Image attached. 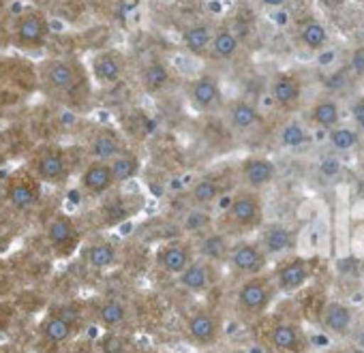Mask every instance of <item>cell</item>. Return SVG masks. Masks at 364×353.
<instances>
[{
  "label": "cell",
  "mask_w": 364,
  "mask_h": 353,
  "mask_svg": "<svg viewBox=\"0 0 364 353\" xmlns=\"http://www.w3.org/2000/svg\"><path fill=\"white\" fill-rule=\"evenodd\" d=\"M39 80L52 97L75 101L90 92L88 69L73 58H48L39 65Z\"/></svg>",
  "instance_id": "1"
},
{
  "label": "cell",
  "mask_w": 364,
  "mask_h": 353,
  "mask_svg": "<svg viewBox=\"0 0 364 353\" xmlns=\"http://www.w3.org/2000/svg\"><path fill=\"white\" fill-rule=\"evenodd\" d=\"M26 169L41 185L65 187L71 178V158L63 146L41 143L31 152L26 161Z\"/></svg>",
  "instance_id": "2"
},
{
  "label": "cell",
  "mask_w": 364,
  "mask_h": 353,
  "mask_svg": "<svg viewBox=\"0 0 364 353\" xmlns=\"http://www.w3.org/2000/svg\"><path fill=\"white\" fill-rule=\"evenodd\" d=\"M262 219H264L262 200L253 191L247 189V191H238L236 195L230 197L228 208H225L223 217L219 219V223L215 227L219 232H223L225 236L245 234V232H251V229L259 227Z\"/></svg>",
  "instance_id": "3"
},
{
  "label": "cell",
  "mask_w": 364,
  "mask_h": 353,
  "mask_svg": "<svg viewBox=\"0 0 364 353\" xmlns=\"http://www.w3.org/2000/svg\"><path fill=\"white\" fill-rule=\"evenodd\" d=\"M52 26L43 9L39 7H28L20 11L14 20L11 26V39L18 50L24 52H37L43 50L50 41Z\"/></svg>",
  "instance_id": "4"
},
{
  "label": "cell",
  "mask_w": 364,
  "mask_h": 353,
  "mask_svg": "<svg viewBox=\"0 0 364 353\" xmlns=\"http://www.w3.org/2000/svg\"><path fill=\"white\" fill-rule=\"evenodd\" d=\"M82 308L80 304H63L52 308L39 325V338L48 347H63L75 338L82 325Z\"/></svg>",
  "instance_id": "5"
},
{
  "label": "cell",
  "mask_w": 364,
  "mask_h": 353,
  "mask_svg": "<svg viewBox=\"0 0 364 353\" xmlns=\"http://www.w3.org/2000/svg\"><path fill=\"white\" fill-rule=\"evenodd\" d=\"M46 244L56 259H69L82 249V229L67 212H54L43 227Z\"/></svg>",
  "instance_id": "6"
},
{
  "label": "cell",
  "mask_w": 364,
  "mask_h": 353,
  "mask_svg": "<svg viewBox=\"0 0 364 353\" xmlns=\"http://www.w3.org/2000/svg\"><path fill=\"white\" fill-rule=\"evenodd\" d=\"M0 193H3L5 206H9L18 214H26V212H33L41 204L43 185L24 167L9 175Z\"/></svg>",
  "instance_id": "7"
},
{
  "label": "cell",
  "mask_w": 364,
  "mask_h": 353,
  "mask_svg": "<svg viewBox=\"0 0 364 353\" xmlns=\"http://www.w3.org/2000/svg\"><path fill=\"white\" fill-rule=\"evenodd\" d=\"M182 332L196 349H210L223 336V319L210 306H196L187 313Z\"/></svg>",
  "instance_id": "8"
},
{
  "label": "cell",
  "mask_w": 364,
  "mask_h": 353,
  "mask_svg": "<svg viewBox=\"0 0 364 353\" xmlns=\"http://www.w3.org/2000/svg\"><path fill=\"white\" fill-rule=\"evenodd\" d=\"M187 103L198 114H217L223 107V88L217 75L200 73L196 75L185 90Z\"/></svg>",
  "instance_id": "9"
},
{
  "label": "cell",
  "mask_w": 364,
  "mask_h": 353,
  "mask_svg": "<svg viewBox=\"0 0 364 353\" xmlns=\"http://www.w3.org/2000/svg\"><path fill=\"white\" fill-rule=\"evenodd\" d=\"M196 259H198V255H196V246H193L191 238L167 240L159 246V251L154 255L156 268L165 276H171V278H178Z\"/></svg>",
  "instance_id": "10"
},
{
  "label": "cell",
  "mask_w": 364,
  "mask_h": 353,
  "mask_svg": "<svg viewBox=\"0 0 364 353\" xmlns=\"http://www.w3.org/2000/svg\"><path fill=\"white\" fill-rule=\"evenodd\" d=\"M266 253L262 251V246L257 242L251 240H238L232 242L230 246V255L225 259L230 272L238 278H253L259 276L266 268Z\"/></svg>",
  "instance_id": "11"
},
{
  "label": "cell",
  "mask_w": 364,
  "mask_h": 353,
  "mask_svg": "<svg viewBox=\"0 0 364 353\" xmlns=\"http://www.w3.org/2000/svg\"><path fill=\"white\" fill-rule=\"evenodd\" d=\"M270 302H272V287L262 276L245 278L236 291V310L245 319H253L262 315Z\"/></svg>",
  "instance_id": "12"
},
{
  "label": "cell",
  "mask_w": 364,
  "mask_h": 353,
  "mask_svg": "<svg viewBox=\"0 0 364 353\" xmlns=\"http://www.w3.org/2000/svg\"><path fill=\"white\" fill-rule=\"evenodd\" d=\"M77 187L88 200H101L116 189L109 163L105 161H86L77 175Z\"/></svg>",
  "instance_id": "13"
},
{
  "label": "cell",
  "mask_w": 364,
  "mask_h": 353,
  "mask_svg": "<svg viewBox=\"0 0 364 353\" xmlns=\"http://www.w3.org/2000/svg\"><path fill=\"white\" fill-rule=\"evenodd\" d=\"M178 287L189 295L210 293L219 283V266H213L204 259H196L185 272L176 278Z\"/></svg>",
  "instance_id": "14"
},
{
  "label": "cell",
  "mask_w": 364,
  "mask_h": 353,
  "mask_svg": "<svg viewBox=\"0 0 364 353\" xmlns=\"http://www.w3.org/2000/svg\"><path fill=\"white\" fill-rule=\"evenodd\" d=\"M127 73V60L116 50H101L90 58L88 75L99 86H114Z\"/></svg>",
  "instance_id": "15"
},
{
  "label": "cell",
  "mask_w": 364,
  "mask_h": 353,
  "mask_svg": "<svg viewBox=\"0 0 364 353\" xmlns=\"http://www.w3.org/2000/svg\"><path fill=\"white\" fill-rule=\"evenodd\" d=\"M92 319L107 332H118L124 330L131 321V310L127 306V302H122L120 298L114 295H105V298H97V302L92 304Z\"/></svg>",
  "instance_id": "16"
},
{
  "label": "cell",
  "mask_w": 364,
  "mask_h": 353,
  "mask_svg": "<svg viewBox=\"0 0 364 353\" xmlns=\"http://www.w3.org/2000/svg\"><path fill=\"white\" fill-rule=\"evenodd\" d=\"M82 259H84L88 270H92V272H107V270H112L118 264L120 246H118L116 240L101 236V238L90 240L82 249Z\"/></svg>",
  "instance_id": "17"
},
{
  "label": "cell",
  "mask_w": 364,
  "mask_h": 353,
  "mask_svg": "<svg viewBox=\"0 0 364 353\" xmlns=\"http://www.w3.org/2000/svg\"><path fill=\"white\" fill-rule=\"evenodd\" d=\"M223 180L217 173H202L191 183L187 191V204L189 208H200V210H210L221 197H223Z\"/></svg>",
  "instance_id": "18"
},
{
  "label": "cell",
  "mask_w": 364,
  "mask_h": 353,
  "mask_svg": "<svg viewBox=\"0 0 364 353\" xmlns=\"http://www.w3.org/2000/svg\"><path fill=\"white\" fill-rule=\"evenodd\" d=\"M173 82V71H171V65L159 56H152L148 60L141 63L139 67V86L144 92L156 97V94H163Z\"/></svg>",
  "instance_id": "19"
},
{
  "label": "cell",
  "mask_w": 364,
  "mask_h": 353,
  "mask_svg": "<svg viewBox=\"0 0 364 353\" xmlns=\"http://www.w3.org/2000/svg\"><path fill=\"white\" fill-rule=\"evenodd\" d=\"M127 141L122 139V135L109 126H101L97 129L86 143V152H88V161H105L109 163L114 156H118L122 150H127Z\"/></svg>",
  "instance_id": "20"
},
{
  "label": "cell",
  "mask_w": 364,
  "mask_h": 353,
  "mask_svg": "<svg viewBox=\"0 0 364 353\" xmlns=\"http://www.w3.org/2000/svg\"><path fill=\"white\" fill-rule=\"evenodd\" d=\"M193 246H196L198 259H204L213 266H221V264H225V259L230 255L232 240H230V236H225L223 232L213 227L206 234L193 238Z\"/></svg>",
  "instance_id": "21"
},
{
  "label": "cell",
  "mask_w": 364,
  "mask_h": 353,
  "mask_svg": "<svg viewBox=\"0 0 364 353\" xmlns=\"http://www.w3.org/2000/svg\"><path fill=\"white\" fill-rule=\"evenodd\" d=\"M240 178L249 191L268 187L277 178V165L266 156H249L240 163Z\"/></svg>",
  "instance_id": "22"
},
{
  "label": "cell",
  "mask_w": 364,
  "mask_h": 353,
  "mask_svg": "<svg viewBox=\"0 0 364 353\" xmlns=\"http://www.w3.org/2000/svg\"><path fill=\"white\" fill-rule=\"evenodd\" d=\"M213 33H215L213 24H208V22H193V24L182 28L180 43H182V48H185L187 54L200 58V56L208 54V48H210V41H213Z\"/></svg>",
  "instance_id": "23"
},
{
  "label": "cell",
  "mask_w": 364,
  "mask_h": 353,
  "mask_svg": "<svg viewBox=\"0 0 364 353\" xmlns=\"http://www.w3.org/2000/svg\"><path fill=\"white\" fill-rule=\"evenodd\" d=\"M225 118H228V124L238 133H249V131L257 129L259 122H262L259 109L253 103L245 101V99H236V101L228 103Z\"/></svg>",
  "instance_id": "24"
},
{
  "label": "cell",
  "mask_w": 364,
  "mask_h": 353,
  "mask_svg": "<svg viewBox=\"0 0 364 353\" xmlns=\"http://www.w3.org/2000/svg\"><path fill=\"white\" fill-rule=\"evenodd\" d=\"M109 169H112L116 187H122V185L135 180L137 175H139V171H141V156L133 148H127V150H122L118 156H114L109 161Z\"/></svg>",
  "instance_id": "25"
},
{
  "label": "cell",
  "mask_w": 364,
  "mask_h": 353,
  "mask_svg": "<svg viewBox=\"0 0 364 353\" xmlns=\"http://www.w3.org/2000/svg\"><path fill=\"white\" fill-rule=\"evenodd\" d=\"M240 50V39L236 37L234 31L221 26V28H215L213 33V41H210V48H208V54L219 58V60H232Z\"/></svg>",
  "instance_id": "26"
},
{
  "label": "cell",
  "mask_w": 364,
  "mask_h": 353,
  "mask_svg": "<svg viewBox=\"0 0 364 353\" xmlns=\"http://www.w3.org/2000/svg\"><path fill=\"white\" fill-rule=\"evenodd\" d=\"M213 217L210 210H200V208H189L182 217V232L187 234V238H198L202 234H206L208 229H213Z\"/></svg>",
  "instance_id": "27"
},
{
  "label": "cell",
  "mask_w": 364,
  "mask_h": 353,
  "mask_svg": "<svg viewBox=\"0 0 364 353\" xmlns=\"http://www.w3.org/2000/svg\"><path fill=\"white\" fill-rule=\"evenodd\" d=\"M291 244V234L287 227L283 225H270L268 232L264 234V240H262V251L266 255H279V253H285Z\"/></svg>",
  "instance_id": "28"
},
{
  "label": "cell",
  "mask_w": 364,
  "mask_h": 353,
  "mask_svg": "<svg viewBox=\"0 0 364 353\" xmlns=\"http://www.w3.org/2000/svg\"><path fill=\"white\" fill-rule=\"evenodd\" d=\"M306 266L304 261H291L287 266H283L277 274V285L283 289V291H294L298 287H302L306 283Z\"/></svg>",
  "instance_id": "29"
},
{
  "label": "cell",
  "mask_w": 364,
  "mask_h": 353,
  "mask_svg": "<svg viewBox=\"0 0 364 353\" xmlns=\"http://www.w3.org/2000/svg\"><path fill=\"white\" fill-rule=\"evenodd\" d=\"M270 92H272L274 103H279V105H291V103L298 99L300 88H298V84H296L294 77H289V75H279V77H274Z\"/></svg>",
  "instance_id": "30"
},
{
  "label": "cell",
  "mask_w": 364,
  "mask_h": 353,
  "mask_svg": "<svg viewBox=\"0 0 364 353\" xmlns=\"http://www.w3.org/2000/svg\"><path fill=\"white\" fill-rule=\"evenodd\" d=\"M270 338H272V344H274L279 351H291V349H296V344H298V332H296V327L289 325V323H281V325L272 327Z\"/></svg>",
  "instance_id": "31"
},
{
  "label": "cell",
  "mask_w": 364,
  "mask_h": 353,
  "mask_svg": "<svg viewBox=\"0 0 364 353\" xmlns=\"http://www.w3.org/2000/svg\"><path fill=\"white\" fill-rule=\"evenodd\" d=\"M300 37H302L304 45H309L311 50H319V48H323V43H326V39H328V33H326L323 24H319V22H309V24L302 28Z\"/></svg>",
  "instance_id": "32"
},
{
  "label": "cell",
  "mask_w": 364,
  "mask_h": 353,
  "mask_svg": "<svg viewBox=\"0 0 364 353\" xmlns=\"http://www.w3.org/2000/svg\"><path fill=\"white\" fill-rule=\"evenodd\" d=\"M313 120L321 126H332L338 120V107L332 101H321L313 109Z\"/></svg>",
  "instance_id": "33"
},
{
  "label": "cell",
  "mask_w": 364,
  "mask_h": 353,
  "mask_svg": "<svg viewBox=\"0 0 364 353\" xmlns=\"http://www.w3.org/2000/svg\"><path fill=\"white\" fill-rule=\"evenodd\" d=\"M133 214V210L129 208V202L127 200H122V204L120 202H114L112 206H107V208H103V225H118V223H122L124 219H129Z\"/></svg>",
  "instance_id": "34"
},
{
  "label": "cell",
  "mask_w": 364,
  "mask_h": 353,
  "mask_svg": "<svg viewBox=\"0 0 364 353\" xmlns=\"http://www.w3.org/2000/svg\"><path fill=\"white\" fill-rule=\"evenodd\" d=\"M349 319H351V317H349V310H347L345 306H341V304L328 306L326 323H328L330 330H334V332H345L347 325H349Z\"/></svg>",
  "instance_id": "35"
},
{
  "label": "cell",
  "mask_w": 364,
  "mask_h": 353,
  "mask_svg": "<svg viewBox=\"0 0 364 353\" xmlns=\"http://www.w3.org/2000/svg\"><path fill=\"white\" fill-rule=\"evenodd\" d=\"M304 139H306V133L296 122H289V124H285L281 129V143L287 146V148H296V146L304 143Z\"/></svg>",
  "instance_id": "36"
},
{
  "label": "cell",
  "mask_w": 364,
  "mask_h": 353,
  "mask_svg": "<svg viewBox=\"0 0 364 353\" xmlns=\"http://www.w3.org/2000/svg\"><path fill=\"white\" fill-rule=\"evenodd\" d=\"M330 139H332V146L338 150H349L358 143V135L351 129H334L330 133Z\"/></svg>",
  "instance_id": "37"
},
{
  "label": "cell",
  "mask_w": 364,
  "mask_h": 353,
  "mask_svg": "<svg viewBox=\"0 0 364 353\" xmlns=\"http://www.w3.org/2000/svg\"><path fill=\"white\" fill-rule=\"evenodd\" d=\"M321 173L323 175H336L338 173V169H341V163L336 161V158H326L323 163H321Z\"/></svg>",
  "instance_id": "38"
},
{
  "label": "cell",
  "mask_w": 364,
  "mask_h": 353,
  "mask_svg": "<svg viewBox=\"0 0 364 353\" xmlns=\"http://www.w3.org/2000/svg\"><path fill=\"white\" fill-rule=\"evenodd\" d=\"M287 3V0H262V5L264 7H270V9H279Z\"/></svg>",
  "instance_id": "39"
},
{
  "label": "cell",
  "mask_w": 364,
  "mask_h": 353,
  "mask_svg": "<svg viewBox=\"0 0 364 353\" xmlns=\"http://www.w3.org/2000/svg\"><path fill=\"white\" fill-rule=\"evenodd\" d=\"M332 58H334V52H323V54L319 56V65H330Z\"/></svg>",
  "instance_id": "40"
},
{
  "label": "cell",
  "mask_w": 364,
  "mask_h": 353,
  "mask_svg": "<svg viewBox=\"0 0 364 353\" xmlns=\"http://www.w3.org/2000/svg\"><path fill=\"white\" fill-rule=\"evenodd\" d=\"M351 112H353V116H355V118H358V116H362V114H364V103H358Z\"/></svg>",
  "instance_id": "41"
},
{
  "label": "cell",
  "mask_w": 364,
  "mask_h": 353,
  "mask_svg": "<svg viewBox=\"0 0 364 353\" xmlns=\"http://www.w3.org/2000/svg\"><path fill=\"white\" fill-rule=\"evenodd\" d=\"M7 278V274H5V264L0 261V287H3V281Z\"/></svg>",
  "instance_id": "42"
},
{
  "label": "cell",
  "mask_w": 364,
  "mask_h": 353,
  "mask_svg": "<svg viewBox=\"0 0 364 353\" xmlns=\"http://www.w3.org/2000/svg\"><path fill=\"white\" fill-rule=\"evenodd\" d=\"M355 120H358V126H360V131L364 133V114H362V116H358Z\"/></svg>",
  "instance_id": "43"
},
{
  "label": "cell",
  "mask_w": 364,
  "mask_h": 353,
  "mask_svg": "<svg viewBox=\"0 0 364 353\" xmlns=\"http://www.w3.org/2000/svg\"><path fill=\"white\" fill-rule=\"evenodd\" d=\"M35 3V7H39L41 9V5H46V3H52V0H33Z\"/></svg>",
  "instance_id": "44"
},
{
  "label": "cell",
  "mask_w": 364,
  "mask_h": 353,
  "mask_svg": "<svg viewBox=\"0 0 364 353\" xmlns=\"http://www.w3.org/2000/svg\"><path fill=\"white\" fill-rule=\"evenodd\" d=\"M3 210H5V200H3V193H0V214H3Z\"/></svg>",
  "instance_id": "45"
},
{
  "label": "cell",
  "mask_w": 364,
  "mask_h": 353,
  "mask_svg": "<svg viewBox=\"0 0 364 353\" xmlns=\"http://www.w3.org/2000/svg\"><path fill=\"white\" fill-rule=\"evenodd\" d=\"M360 344H362V347H364V330H362V332H360Z\"/></svg>",
  "instance_id": "46"
}]
</instances>
